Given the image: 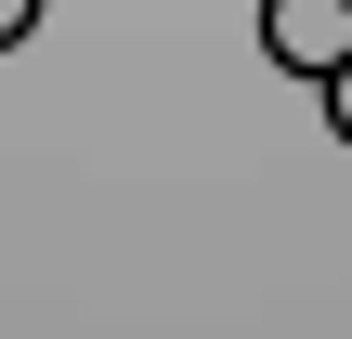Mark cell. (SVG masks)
<instances>
[{"mask_svg":"<svg viewBox=\"0 0 352 339\" xmlns=\"http://www.w3.org/2000/svg\"><path fill=\"white\" fill-rule=\"evenodd\" d=\"M261 52L327 91V78L352 65V0H261Z\"/></svg>","mask_w":352,"mask_h":339,"instance_id":"cell-1","label":"cell"},{"mask_svg":"<svg viewBox=\"0 0 352 339\" xmlns=\"http://www.w3.org/2000/svg\"><path fill=\"white\" fill-rule=\"evenodd\" d=\"M327 118H340V131H352V65H340V78H327Z\"/></svg>","mask_w":352,"mask_h":339,"instance_id":"cell-3","label":"cell"},{"mask_svg":"<svg viewBox=\"0 0 352 339\" xmlns=\"http://www.w3.org/2000/svg\"><path fill=\"white\" fill-rule=\"evenodd\" d=\"M26 26H39V0H0V52H13V39H26Z\"/></svg>","mask_w":352,"mask_h":339,"instance_id":"cell-2","label":"cell"}]
</instances>
